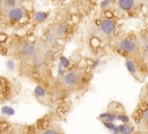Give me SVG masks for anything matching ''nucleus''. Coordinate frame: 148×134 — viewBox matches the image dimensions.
Wrapping results in <instances>:
<instances>
[{"instance_id":"nucleus-1","label":"nucleus","mask_w":148,"mask_h":134,"mask_svg":"<svg viewBox=\"0 0 148 134\" xmlns=\"http://www.w3.org/2000/svg\"><path fill=\"white\" fill-rule=\"evenodd\" d=\"M114 49L119 53L134 60V58L140 54V39H136L134 37L119 38L114 43Z\"/></svg>"},{"instance_id":"nucleus-2","label":"nucleus","mask_w":148,"mask_h":134,"mask_svg":"<svg viewBox=\"0 0 148 134\" xmlns=\"http://www.w3.org/2000/svg\"><path fill=\"white\" fill-rule=\"evenodd\" d=\"M84 74V69L81 67L72 68L60 77V84L66 90H74L82 84Z\"/></svg>"},{"instance_id":"nucleus-3","label":"nucleus","mask_w":148,"mask_h":134,"mask_svg":"<svg viewBox=\"0 0 148 134\" xmlns=\"http://www.w3.org/2000/svg\"><path fill=\"white\" fill-rule=\"evenodd\" d=\"M114 31H116V21L112 17H103L96 28L97 37L104 42L111 39Z\"/></svg>"},{"instance_id":"nucleus-4","label":"nucleus","mask_w":148,"mask_h":134,"mask_svg":"<svg viewBox=\"0 0 148 134\" xmlns=\"http://www.w3.org/2000/svg\"><path fill=\"white\" fill-rule=\"evenodd\" d=\"M18 51L21 53V55L24 58V59H34V57L38 53L39 49L37 45H35L34 43L29 42V40H24L18 46Z\"/></svg>"},{"instance_id":"nucleus-5","label":"nucleus","mask_w":148,"mask_h":134,"mask_svg":"<svg viewBox=\"0 0 148 134\" xmlns=\"http://www.w3.org/2000/svg\"><path fill=\"white\" fill-rule=\"evenodd\" d=\"M3 16L6 17V20L10 23H16L18 21H21L24 16H25V9L24 7L21 5V6H17V7H14L9 10H7Z\"/></svg>"},{"instance_id":"nucleus-6","label":"nucleus","mask_w":148,"mask_h":134,"mask_svg":"<svg viewBox=\"0 0 148 134\" xmlns=\"http://www.w3.org/2000/svg\"><path fill=\"white\" fill-rule=\"evenodd\" d=\"M49 32H50V34L56 38V40L58 42V40L65 38V36H66V34H67V25H66L65 22H58V23H56V24L51 28V30H50Z\"/></svg>"},{"instance_id":"nucleus-7","label":"nucleus","mask_w":148,"mask_h":134,"mask_svg":"<svg viewBox=\"0 0 148 134\" xmlns=\"http://www.w3.org/2000/svg\"><path fill=\"white\" fill-rule=\"evenodd\" d=\"M21 5H22V0H0V13L3 15L7 10Z\"/></svg>"},{"instance_id":"nucleus-8","label":"nucleus","mask_w":148,"mask_h":134,"mask_svg":"<svg viewBox=\"0 0 148 134\" xmlns=\"http://www.w3.org/2000/svg\"><path fill=\"white\" fill-rule=\"evenodd\" d=\"M138 125H139V127H140L141 129H143V131H147V129H148V106H147V107L143 110V112L141 113L140 120H139Z\"/></svg>"},{"instance_id":"nucleus-9","label":"nucleus","mask_w":148,"mask_h":134,"mask_svg":"<svg viewBox=\"0 0 148 134\" xmlns=\"http://www.w3.org/2000/svg\"><path fill=\"white\" fill-rule=\"evenodd\" d=\"M140 54L148 60V36L140 39Z\"/></svg>"},{"instance_id":"nucleus-10","label":"nucleus","mask_w":148,"mask_h":134,"mask_svg":"<svg viewBox=\"0 0 148 134\" xmlns=\"http://www.w3.org/2000/svg\"><path fill=\"white\" fill-rule=\"evenodd\" d=\"M37 134H64V133L59 127H57L54 125H51V126H47V127L40 129Z\"/></svg>"},{"instance_id":"nucleus-11","label":"nucleus","mask_w":148,"mask_h":134,"mask_svg":"<svg viewBox=\"0 0 148 134\" xmlns=\"http://www.w3.org/2000/svg\"><path fill=\"white\" fill-rule=\"evenodd\" d=\"M45 17H46V14H44V13H42V12H37V13L35 14V20H36L37 22L44 21Z\"/></svg>"},{"instance_id":"nucleus-12","label":"nucleus","mask_w":148,"mask_h":134,"mask_svg":"<svg viewBox=\"0 0 148 134\" xmlns=\"http://www.w3.org/2000/svg\"><path fill=\"white\" fill-rule=\"evenodd\" d=\"M6 65H7V69L8 70H14L15 69V64H14L13 60H8Z\"/></svg>"},{"instance_id":"nucleus-13","label":"nucleus","mask_w":148,"mask_h":134,"mask_svg":"<svg viewBox=\"0 0 148 134\" xmlns=\"http://www.w3.org/2000/svg\"><path fill=\"white\" fill-rule=\"evenodd\" d=\"M2 112L6 113V114H13L14 113V110L10 109V107H8V106H5V107H2Z\"/></svg>"},{"instance_id":"nucleus-14","label":"nucleus","mask_w":148,"mask_h":134,"mask_svg":"<svg viewBox=\"0 0 148 134\" xmlns=\"http://www.w3.org/2000/svg\"><path fill=\"white\" fill-rule=\"evenodd\" d=\"M6 40H7V35L0 34V43H5Z\"/></svg>"},{"instance_id":"nucleus-15","label":"nucleus","mask_w":148,"mask_h":134,"mask_svg":"<svg viewBox=\"0 0 148 134\" xmlns=\"http://www.w3.org/2000/svg\"><path fill=\"white\" fill-rule=\"evenodd\" d=\"M140 2L141 6H145V7H148V0H138Z\"/></svg>"},{"instance_id":"nucleus-16","label":"nucleus","mask_w":148,"mask_h":134,"mask_svg":"<svg viewBox=\"0 0 148 134\" xmlns=\"http://www.w3.org/2000/svg\"><path fill=\"white\" fill-rule=\"evenodd\" d=\"M29 134H37V133H29Z\"/></svg>"}]
</instances>
